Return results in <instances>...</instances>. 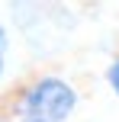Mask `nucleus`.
Instances as JSON below:
<instances>
[{"label":"nucleus","mask_w":119,"mask_h":122,"mask_svg":"<svg viewBox=\"0 0 119 122\" xmlns=\"http://www.w3.org/2000/svg\"><path fill=\"white\" fill-rule=\"evenodd\" d=\"M6 55H10V36H6V26L0 19V74L6 71Z\"/></svg>","instance_id":"obj_3"},{"label":"nucleus","mask_w":119,"mask_h":122,"mask_svg":"<svg viewBox=\"0 0 119 122\" xmlns=\"http://www.w3.org/2000/svg\"><path fill=\"white\" fill-rule=\"evenodd\" d=\"M106 84H109V90H113V97L119 100V55L106 64Z\"/></svg>","instance_id":"obj_2"},{"label":"nucleus","mask_w":119,"mask_h":122,"mask_svg":"<svg viewBox=\"0 0 119 122\" xmlns=\"http://www.w3.org/2000/svg\"><path fill=\"white\" fill-rule=\"evenodd\" d=\"M81 106V93L58 74H39L19 90L13 122H68Z\"/></svg>","instance_id":"obj_1"}]
</instances>
